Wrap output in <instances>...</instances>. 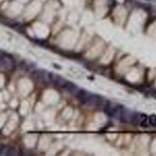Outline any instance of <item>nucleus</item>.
Returning <instances> with one entry per match:
<instances>
[{"label":"nucleus","mask_w":156,"mask_h":156,"mask_svg":"<svg viewBox=\"0 0 156 156\" xmlns=\"http://www.w3.org/2000/svg\"><path fill=\"white\" fill-rule=\"evenodd\" d=\"M76 96L83 104L94 107V108H104L107 102V101H105L101 96L91 94V93L87 92L84 90H80V89L76 94Z\"/></svg>","instance_id":"obj_1"},{"label":"nucleus","mask_w":156,"mask_h":156,"mask_svg":"<svg viewBox=\"0 0 156 156\" xmlns=\"http://www.w3.org/2000/svg\"><path fill=\"white\" fill-rule=\"evenodd\" d=\"M50 82L54 83L57 87L65 89V90H67L68 92L74 94L75 96H76V94H77V92L80 90L75 85L74 83H71V82L68 81V80H66L62 76H59L58 75L53 74V73H50Z\"/></svg>","instance_id":"obj_2"},{"label":"nucleus","mask_w":156,"mask_h":156,"mask_svg":"<svg viewBox=\"0 0 156 156\" xmlns=\"http://www.w3.org/2000/svg\"><path fill=\"white\" fill-rule=\"evenodd\" d=\"M31 78L38 83H44L50 82V73L45 71L37 70L31 73Z\"/></svg>","instance_id":"obj_3"},{"label":"nucleus","mask_w":156,"mask_h":156,"mask_svg":"<svg viewBox=\"0 0 156 156\" xmlns=\"http://www.w3.org/2000/svg\"><path fill=\"white\" fill-rule=\"evenodd\" d=\"M0 66L5 69L11 70L14 68V62L10 56L0 52Z\"/></svg>","instance_id":"obj_4"},{"label":"nucleus","mask_w":156,"mask_h":156,"mask_svg":"<svg viewBox=\"0 0 156 156\" xmlns=\"http://www.w3.org/2000/svg\"><path fill=\"white\" fill-rule=\"evenodd\" d=\"M0 154H2V155L16 156L19 155L20 154L16 150H15V149L0 144Z\"/></svg>","instance_id":"obj_5"},{"label":"nucleus","mask_w":156,"mask_h":156,"mask_svg":"<svg viewBox=\"0 0 156 156\" xmlns=\"http://www.w3.org/2000/svg\"><path fill=\"white\" fill-rule=\"evenodd\" d=\"M149 122L151 126H156V115H152L149 117Z\"/></svg>","instance_id":"obj_6"}]
</instances>
